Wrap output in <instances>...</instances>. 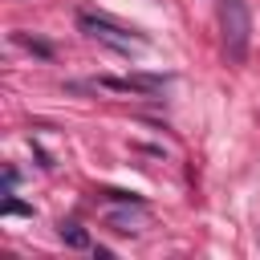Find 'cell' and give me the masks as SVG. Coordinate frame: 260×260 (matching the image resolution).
Listing matches in <instances>:
<instances>
[{
  "mask_svg": "<svg viewBox=\"0 0 260 260\" xmlns=\"http://www.w3.org/2000/svg\"><path fill=\"white\" fill-rule=\"evenodd\" d=\"M219 37H223V57L232 65L248 61V41H252V12L244 0H219Z\"/></svg>",
  "mask_w": 260,
  "mask_h": 260,
  "instance_id": "obj_1",
  "label": "cell"
},
{
  "mask_svg": "<svg viewBox=\"0 0 260 260\" xmlns=\"http://www.w3.org/2000/svg\"><path fill=\"white\" fill-rule=\"evenodd\" d=\"M0 211H4V215H32V207H28V203H20V199H12V195L4 199V207H0Z\"/></svg>",
  "mask_w": 260,
  "mask_h": 260,
  "instance_id": "obj_6",
  "label": "cell"
},
{
  "mask_svg": "<svg viewBox=\"0 0 260 260\" xmlns=\"http://www.w3.org/2000/svg\"><path fill=\"white\" fill-rule=\"evenodd\" d=\"M16 41H20L24 49H32V53H41V57H53V49H49L45 41H32V37H24V32H16Z\"/></svg>",
  "mask_w": 260,
  "mask_h": 260,
  "instance_id": "obj_5",
  "label": "cell"
},
{
  "mask_svg": "<svg viewBox=\"0 0 260 260\" xmlns=\"http://www.w3.org/2000/svg\"><path fill=\"white\" fill-rule=\"evenodd\" d=\"M134 219H138V211H114V215H110V223H114L118 232H134Z\"/></svg>",
  "mask_w": 260,
  "mask_h": 260,
  "instance_id": "obj_4",
  "label": "cell"
},
{
  "mask_svg": "<svg viewBox=\"0 0 260 260\" xmlns=\"http://www.w3.org/2000/svg\"><path fill=\"white\" fill-rule=\"evenodd\" d=\"M12 187H16V171H4V195H12Z\"/></svg>",
  "mask_w": 260,
  "mask_h": 260,
  "instance_id": "obj_7",
  "label": "cell"
},
{
  "mask_svg": "<svg viewBox=\"0 0 260 260\" xmlns=\"http://www.w3.org/2000/svg\"><path fill=\"white\" fill-rule=\"evenodd\" d=\"M77 28H81L85 37H93V41H102V45L118 49V53H130V49H142V45H146V37H142V32L122 28V24L106 20V16H89V12H81V16H77Z\"/></svg>",
  "mask_w": 260,
  "mask_h": 260,
  "instance_id": "obj_2",
  "label": "cell"
},
{
  "mask_svg": "<svg viewBox=\"0 0 260 260\" xmlns=\"http://www.w3.org/2000/svg\"><path fill=\"white\" fill-rule=\"evenodd\" d=\"M61 240H65L69 248H89V236H85V228H81L77 219H65V223H61Z\"/></svg>",
  "mask_w": 260,
  "mask_h": 260,
  "instance_id": "obj_3",
  "label": "cell"
}]
</instances>
